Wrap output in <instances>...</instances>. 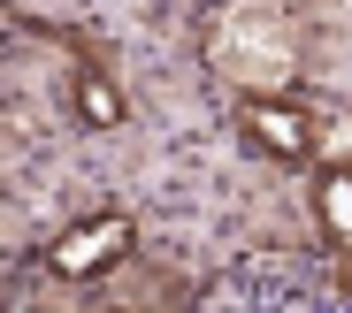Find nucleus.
I'll list each match as a JSON object with an SVG mask.
<instances>
[{
    "label": "nucleus",
    "instance_id": "f257e3e1",
    "mask_svg": "<svg viewBox=\"0 0 352 313\" xmlns=\"http://www.w3.org/2000/svg\"><path fill=\"white\" fill-rule=\"evenodd\" d=\"M123 253H131V222L123 214H100V222H77L69 237H54L46 268L54 275H100V268H115Z\"/></svg>",
    "mask_w": 352,
    "mask_h": 313
},
{
    "label": "nucleus",
    "instance_id": "f03ea898",
    "mask_svg": "<svg viewBox=\"0 0 352 313\" xmlns=\"http://www.w3.org/2000/svg\"><path fill=\"white\" fill-rule=\"evenodd\" d=\"M238 122H245V138H253L268 161H307V146H314L307 115H299V107H283V100H245Z\"/></svg>",
    "mask_w": 352,
    "mask_h": 313
},
{
    "label": "nucleus",
    "instance_id": "7ed1b4c3",
    "mask_svg": "<svg viewBox=\"0 0 352 313\" xmlns=\"http://www.w3.org/2000/svg\"><path fill=\"white\" fill-rule=\"evenodd\" d=\"M314 214L337 244H352V168H322L314 176Z\"/></svg>",
    "mask_w": 352,
    "mask_h": 313
},
{
    "label": "nucleus",
    "instance_id": "20e7f679",
    "mask_svg": "<svg viewBox=\"0 0 352 313\" xmlns=\"http://www.w3.org/2000/svg\"><path fill=\"white\" fill-rule=\"evenodd\" d=\"M77 115L92 122V130H115V122H123V92H115L100 69H77Z\"/></svg>",
    "mask_w": 352,
    "mask_h": 313
}]
</instances>
